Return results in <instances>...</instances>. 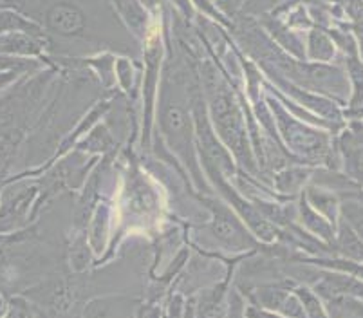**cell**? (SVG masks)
<instances>
[{
    "instance_id": "1",
    "label": "cell",
    "mask_w": 363,
    "mask_h": 318,
    "mask_svg": "<svg viewBox=\"0 0 363 318\" xmlns=\"http://www.w3.org/2000/svg\"><path fill=\"white\" fill-rule=\"evenodd\" d=\"M45 24L56 35L80 36L84 35L87 20L78 6L71 2H58L45 15Z\"/></svg>"
},
{
    "instance_id": "2",
    "label": "cell",
    "mask_w": 363,
    "mask_h": 318,
    "mask_svg": "<svg viewBox=\"0 0 363 318\" xmlns=\"http://www.w3.org/2000/svg\"><path fill=\"white\" fill-rule=\"evenodd\" d=\"M316 293L320 297L328 298V300H335V298H363V280L356 278L352 275L345 273H325L320 283L316 284Z\"/></svg>"
},
{
    "instance_id": "3",
    "label": "cell",
    "mask_w": 363,
    "mask_h": 318,
    "mask_svg": "<svg viewBox=\"0 0 363 318\" xmlns=\"http://www.w3.org/2000/svg\"><path fill=\"white\" fill-rule=\"evenodd\" d=\"M40 45L36 40L24 31L0 33V55L8 56H29L36 55Z\"/></svg>"
},
{
    "instance_id": "4",
    "label": "cell",
    "mask_w": 363,
    "mask_h": 318,
    "mask_svg": "<svg viewBox=\"0 0 363 318\" xmlns=\"http://www.w3.org/2000/svg\"><path fill=\"white\" fill-rule=\"evenodd\" d=\"M338 251L342 257L363 263V241L345 221L338 228Z\"/></svg>"
},
{
    "instance_id": "5",
    "label": "cell",
    "mask_w": 363,
    "mask_h": 318,
    "mask_svg": "<svg viewBox=\"0 0 363 318\" xmlns=\"http://www.w3.org/2000/svg\"><path fill=\"white\" fill-rule=\"evenodd\" d=\"M345 67H347L349 87H352V107H359L363 104V58L359 55L345 56Z\"/></svg>"
},
{
    "instance_id": "6",
    "label": "cell",
    "mask_w": 363,
    "mask_h": 318,
    "mask_svg": "<svg viewBox=\"0 0 363 318\" xmlns=\"http://www.w3.org/2000/svg\"><path fill=\"white\" fill-rule=\"evenodd\" d=\"M309 56L320 62H329L336 56V44L333 36L325 35L323 31H311L309 35Z\"/></svg>"
},
{
    "instance_id": "7",
    "label": "cell",
    "mask_w": 363,
    "mask_h": 318,
    "mask_svg": "<svg viewBox=\"0 0 363 318\" xmlns=\"http://www.w3.org/2000/svg\"><path fill=\"white\" fill-rule=\"evenodd\" d=\"M197 318H224V298L220 287H216L204 295L199 304Z\"/></svg>"
},
{
    "instance_id": "8",
    "label": "cell",
    "mask_w": 363,
    "mask_h": 318,
    "mask_svg": "<svg viewBox=\"0 0 363 318\" xmlns=\"http://www.w3.org/2000/svg\"><path fill=\"white\" fill-rule=\"evenodd\" d=\"M343 221L356 231L359 238L363 241V207L358 203L343 204Z\"/></svg>"
},
{
    "instance_id": "9",
    "label": "cell",
    "mask_w": 363,
    "mask_h": 318,
    "mask_svg": "<svg viewBox=\"0 0 363 318\" xmlns=\"http://www.w3.org/2000/svg\"><path fill=\"white\" fill-rule=\"evenodd\" d=\"M0 318H33L31 307L22 297H11L4 306Z\"/></svg>"
},
{
    "instance_id": "10",
    "label": "cell",
    "mask_w": 363,
    "mask_h": 318,
    "mask_svg": "<svg viewBox=\"0 0 363 318\" xmlns=\"http://www.w3.org/2000/svg\"><path fill=\"white\" fill-rule=\"evenodd\" d=\"M298 295L302 297V302H303V309L308 311V317L309 318H328V314H325V311H323V307L320 306L318 298L315 297V295L311 293V291H303L300 290Z\"/></svg>"
},
{
    "instance_id": "11",
    "label": "cell",
    "mask_w": 363,
    "mask_h": 318,
    "mask_svg": "<svg viewBox=\"0 0 363 318\" xmlns=\"http://www.w3.org/2000/svg\"><path fill=\"white\" fill-rule=\"evenodd\" d=\"M277 2H280V0H246L244 9H246L247 13H260L264 11V9L275 6Z\"/></svg>"
},
{
    "instance_id": "12",
    "label": "cell",
    "mask_w": 363,
    "mask_h": 318,
    "mask_svg": "<svg viewBox=\"0 0 363 318\" xmlns=\"http://www.w3.org/2000/svg\"><path fill=\"white\" fill-rule=\"evenodd\" d=\"M232 2V8H237V6H240L244 2V0H230Z\"/></svg>"
},
{
    "instance_id": "13",
    "label": "cell",
    "mask_w": 363,
    "mask_h": 318,
    "mask_svg": "<svg viewBox=\"0 0 363 318\" xmlns=\"http://www.w3.org/2000/svg\"><path fill=\"white\" fill-rule=\"evenodd\" d=\"M356 114H358V116H359V118H363V109H359V111H358V112H356Z\"/></svg>"
},
{
    "instance_id": "14",
    "label": "cell",
    "mask_w": 363,
    "mask_h": 318,
    "mask_svg": "<svg viewBox=\"0 0 363 318\" xmlns=\"http://www.w3.org/2000/svg\"><path fill=\"white\" fill-rule=\"evenodd\" d=\"M358 197H359V199H362V201H363V194H359V195H358Z\"/></svg>"
},
{
    "instance_id": "15",
    "label": "cell",
    "mask_w": 363,
    "mask_h": 318,
    "mask_svg": "<svg viewBox=\"0 0 363 318\" xmlns=\"http://www.w3.org/2000/svg\"><path fill=\"white\" fill-rule=\"evenodd\" d=\"M0 4H2V0H0Z\"/></svg>"
}]
</instances>
